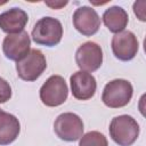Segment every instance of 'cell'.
<instances>
[{
  "label": "cell",
  "instance_id": "cell-10",
  "mask_svg": "<svg viewBox=\"0 0 146 146\" xmlns=\"http://www.w3.org/2000/svg\"><path fill=\"white\" fill-rule=\"evenodd\" d=\"M73 25L82 35L91 36L98 32L100 26V18L97 11L88 6L79 7L72 17Z\"/></svg>",
  "mask_w": 146,
  "mask_h": 146
},
{
  "label": "cell",
  "instance_id": "cell-7",
  "mask_svg": "<svg viewBox=\"0 0 146 146\" xmlns=\"http://www.w3.org/2000/svg\"><path fill=\"white\" fill-rule=\"evenodd\" d=\"M75 62L83 72L90 73L97 71L103 64V50L100 46L92 41L82 43L75 52Z\"/></svg>",
  "mask_w": 146,
  "mask_h": 146
},
{
  "label": "cell",
  "instance_id": "cell-5",
  "mask_svg": "<svg viewBox=\"0 0 146 146\" xmlns=\"http://www.w3.org/2000/svg\"><path fill=\"white\" fill-rule=\"evenodd\" d=\"M68 96V88L63 76L51 75L40 88V99L49 107H56L65 103Z\"/></svg>",
  "mask_w": 146,
  "mask_h": 146
},
{
  "label": "cell",
  "instance_id": "cell-15",
  "mask_svg": "<svg viewBox=\"0 0 146 146\" xmlns=\"http://www.w3.org/2000/svg\"><path fill=\"white\" fill-rule=\"evenodd\" d=\"M79 146H108L106 137L98 131H89L82 135Z\"/></svg>",
  "mask_w": 146,
  "mask_h": 146
},
{
  "label": "cell",
  "instance_id": "cell-8",
  "mask_svg": "<svg viewBox=\"0 0 146 146\" xmlns=\"http://www.w3.org/2000/svg\"><path fill=\"white\" fill-rule=\"evenodd\" d=\"M139 49L137 36L131 31H122L112 38V51L114 56L122 60L128 62L135 58Z\"/></svg>",
  "mask_w": 146,
  "mask_h": 146
},
{
  "label": "cell",
  "instance_id": "cell-14",
  "mask_svg": "<svg viewBox=\"0 0 146 146\" xmlns=\"http://www.w3.org/2000/svg\"><path fill=\"white\" fill-rule=\"evenodd\" d=\"M103 22L111 32L116 34L119 32L124 31L129 22V16L128 13L122 7L113 6L104 11Z\"/></svg>",
  "mask_w": 146,
  "mask_h": 146
},
{
  "label": "cell",
  "instance_id": "cell-2",
  "mask_svg": "<svg viewBox=\"0 0 146 146\" xmlns=\"http://www.w3.org/2000/svg\"><path fill=\"white\" fill-rule=\"evenodd\" d=\"M110 136L119 146H131L139 136V124L130 115H119L112 119Z\"/></svg>",
  "mask_w": 146,
  "mask_h": 146
},
{
  "label": "cell",
  "instance_id": "cell-3",
  "mask_svg": "<svg viewBox=\"0 0 146 146\" xmlns=\"http://www.w3.org/2000/svg\"><path fill=\"white\" fill-rule=\"evenodd\" d=\"M132 84L124 79H115L106 83L102 94L103 103L111 108H120L128 105L132 98Z\"/></svg>",
  "mask_w": 146,
  "mask_h": 146
},
{
  "label": "cell",
  "instance_id": "cell-9",
  "mask_svg": "<svg viewBox=\"0 0 146 146\" xmlns=\"http://www.w3.org/2000/svg\"><path fill=\"white\" fill-rule=\"evenodd\" d=\"M30 35L26 31H22L15 34H8L3 39L2 51L8 59L18 62L30 52Z\"/></svg>",
  "mask_w": 146,
  "mask_h": 146
},
{
  "label": "cell",
  "instance_id": "cell-16",
  "mask_svg": "<svg viewBox=\"0 0 146 146\" xmlns=\"http://www.w3.org/2000/svg\"><path fill=\"white\" fill-rule=\"evenodd\" d=\"M11 97V87L2 78H0V104L6 103Z\"/></svg>",
  "mask_w": 146,
  "mask_h": 146
},
{
  "label": "cell",
  "instance_id": "cell-1",
  "mask_svg": "<svg viewBox=\"0 0 146 146\" xmlns=\"http://www.w3.org/2000/svg\"><path fill=\"white\" fill-rule=\"evenodd\" d=\"M32 40L41 46L55 47L63 36V25L54 17L47 16L40 18L32 29Z\"/></svg>",
  "mask_w": 146,
  "mask_h": 146
},
{
  "label": "cell",
  "instance_id": "cell-17",
  "mask_svg": "<svg viewBox=\"0 0 146 146\" xmlns=\"http://www.w3.org/2000/svg\"><path fill=\"white\" fill-rule=\"evenodd\" d=\"M145 6H146V2L145 1H136L133 3V11H135L136 16L141 22H145L146 21V17H145Z\"/></svg>",
  "mask_w": 146,
  "mask_h": 146
},
{
  "label": "cell",
  "instance_id": "cell-11",
  "mask_svg": "<svg viewBox=\"0 0 146 146\" xmlns=\"http://www.w3.org/2000/svg\"><path fill=\"white\" fill-rule=\"evenodd\" d=\"M70 82L72 95L74 98L79 100H88L94 97L97 83L92 74L83 71H78L71 75Z\"/></svg>",
  "mask_w": 146,
  "mask_h": 146
},
{
  "label": "cell",
  "instance_id": "cell-18",
  "mask_svg": "<svg viewBox=\"0 0 146 146\" xmlns=\"http://www.w3.org/2000/svg\"><path fill=\"white\" fill-rule=\"evenodd\" d=\"M44 3L49 7H51L52 9H60L62 7L67 5V1H46Z\"/></svg>",
  "mask_w": 146,
  "mask_h": 146
},
{
  "label": "cell",
  "instance_id": "cell-6",
  "mask_svg": "<svg viewBox=\"0 0 146 146\" xmlns=\"http://www.w3.org/2000/svg\"><path fill=\"white\" fill-rule=\"evenodd\" d=\"M83 122L74 113H62L54 123V131L57 137L64 141H75L83 135Z\"/></svg>",
  "mask_w": 146,
  "mask_h": 146
},
{
  "label": "cell",
  "instance_id": "cell-12",
  "mask_svg": "<svg viewBox=\"0 0 146 146\" xmlns=\"http://www.w3.org/2000/svg\"><path fill=\"white\" fill-rule=\"evenodd\" d=\"M27 21V14L23 9L14 7L0 14V29L8 34L19 33L24 31Z\"/></svg>",
  "mask_w": 146,
  "mask_h": 146
},
{
  "label": "cell",
  "instance_id": "cell-13",
  "mask_svg": "<svg viewBox=\"0 0 146 146\" xmlns=\"http://www.w3.org/2000/svg\"><path fill=\"white\" fill-rule=\"evenodd\" d=\"M21 131L18 119L0 108V145H9L16 140Z\"/></svg>",
  "mask_w": 146,
  "mask_h": 146
},
{
  "label": "cell",
  "instance_id": "cell-4",
  "mask_svg": "<svg viewBox=\"0 0 146 146\" xmlns=\"http://www.w3.org/2000/svg\"><path fill=\"white\" fill-rule=\"evenodd\" d=\"M47 68L44 55L39 49H31L30 52L21 60L16 62L17 75L27 82L35 81Z\"/></svg>",
  "mask_w": 146,
  "mask_h": 146
}]
</instances>
